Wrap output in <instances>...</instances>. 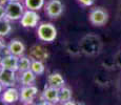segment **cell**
I'll return each instance as SVG.
<instances>
[{"mask_svg":"<svg viewBox=\"0 0 121 105\" xmlns=\"http://www.w3.org/2000/svg\"><path fill=\"white\" fill-rule=\"evenodd\" d=\"M79 46H80V50L83 54L88 56H93L96 55V54H99L102 43L99 37L95 36L93 34H88L87 36L83 37L81 39Z\"/></svg>","mask_w":121,"mask_h":105,"instance_id":"1","label":"cell"},{"mask_svg":"<svg viewBox=\"0 0 121 105\" xmlns=\"http://www.w3.org/2000/svg\"><path fill=\"white\" fill-rule=\"evenodd\" d=\"M38 38L43 42H53L57 38V29L52 23L44 22L41 23L37 29Z\"/></svg>","mask_w":121,"mask_h":105,"instance_id":"2","label":"cell"},{"mask_svg":"<svg viewBox=\"0 0 121 105\" xmlns=\"http://www.w3.org/2000/svg\"><path fill=\"white\" fill-rule=\"evenodd\" d=\"M24 8L20 1H10L5 3V18L10 21H16L21 19Z\"/></svg>","mask_w":121,"mask_h":105,"instance_id":"3","label":"cell"},{"mask_svg":"<svg viewBox=\"0 0 121 105\" xmlns=\"http://www.w3.org/2000/svg\"><path fill=\"white\" fill-rule=\"evenodd\" d=\"M88 19H90V22L93 25H95V26H101V25H104L108 22V14L103 8H96L91 11L90 15H88Z\"/></svg>","mask_w":121,"mask_h":105,"instance_id":"4","label":"cell"},{"mask_svg":"<svg viewBox=\"0 0 121 105\" xmlns=\"http://www.w3.org/2000/svg\"><path fill=\"white\" fill-rule=\"evenodd\" d=\"M45 14L50 18H58L63 13V3L60 0H48L44 8Z\"/></svg>","mask_w":121,"mask_h":105,"instance_id":"5","label":"cell"},{"mask_svg":"<svg viewBox=\"0 0 121 105\" xmlns=\"http://www.w3.org/2000/svg\"><path fill=\"white\" fill-rule=\"evenodd\" d=\"M39 20H40V16L38 15L37 11L33 10H26L23 13L21 19H20V23L23 27H36L38 24Z\"/></svg>","mask_w":121,"mask_h":105,"instance_id":"6","label":"cell"},{"mask_svg":"<svg viewBox=\"0 0 121 105\" xmlns=\"http://www.w3.org/2000/svg\"><path fill=\"white\" fill-rule=\"evenodd\" d=\"M39 90L38 87L34 85H25L22 86L20 89V101L25 104H30L34 101V99L37 97Z\"/></svg>","mask_w":121,"mask_h":105,"instance_id":"7","label":"cell"},{"mask_svg":"<svg viewBox=\"0 0 121 105\" xmlns=\"http://www.w3.org/2000/svg\"><path fill=\"white\" fill-rule=\"evenodd\" d=\"M29 57L32 60H39V61H46L48 58V52L41 44H35L30 48Z\"/></svg>","mask_w":121,"mask_h":105,"instance_id":"8","label":"cell"},{"mask_svg":"<svg viewBox=\"0 0 121 105\" xmlns=\"http://www.w3.org/2000/svg\"><path fill=\"white\" fill-rule=\"evenodd\" d=\"M20 100V92L14 86L6 87L1 94V101L6 104H12Z\"/></svg>","mask_w":121,"mask_h":105,"instance_id":"9","label":"cell"},{"mask_svg":"<svg viewBox=\"0 0 121 105\" xmlns=\"http://www.w3.org/2000/svg\"><path fill=\"white\" fill-rule=\"evenodd\" d=\"M0 83L4 87L15 86L16 84V71L12 69L1 68L0 69Z\"/></svg>","mask_w":121,"mask_h":105,"instance_id":"10","label":"cell"},{"mask_svg":"<svg viewBox=\"0 0 121 105\" xmlns=\"http://www.w3.org/2000/svg\"><path fill=\"white\" fill-rule=\"evenodd\" d=\"M18 61H19V57L12 55V54H6L0 60V66H1V68L18 71Z\"/></svg>","mask_w":121,"mask_h":105,"instance_id":"11","label":"cell"},{"mask_svg":"<svg viewBox=\"0 0 121 105\" xmlns=\"http://www.w3.org/2000/svg\"><path fill=\"white\" fill-rule=\"evenodd\" d=\"M42 98L46 104L58 103L59 102V89L48 85L42 92Z\"/></svg>","mask_w":121,"mask_h":105,"instance_id":"12","label":"cell"},{"mask_svg":"<svg viewBox=\"0 0 121 105\" xmlns=\"http://www.w3.org/2000/svg\"><path fill=\"white\" fill-rule=\"evenodd\" d=\"M46 82H48V86H52V87L58 88V89H60L61 87L65 86V81H64L62 75L59 74V73H52V74H50L48 76Z\"/></svg>","mask_w":121,"mask_h":105,"instance_id":"13","label":"cell"},{"mask_svg":"<svg viewBox=\"0 0 121 105\" xmlns=\"http://www.w3.org/2000/svg\"><path fill=\"white\" fill-rule=\"evenodd\" d=\"M25 50V45L23 44V42L17 39H14L10 42V44L8 45V52L12 54V55H15L17 57H20L21 55H23Z\"/></svg>","mask_w":121,"mask_h":105,"instance_id":"14","label":"cell"},{"mask_svg":"<svg viewBox=\"0 0 121 105\" xmlns=\"http://www.w3.org/2000/svg\"><path fill=\"white\" fill-rule=\"evenodd\" d=\"M21 76H20V83L22 84V86L25 85H33L36 81V77L37 75H35L31 69L29 71H25L23 73H20Z\"/></svg>","mask_w":121,"mask_h":105,"instance_id":"15","label":"cell"},{"mask_svg":"<svg viewBox=\"0 0 121 105\" xmlns=\"http://www.w3.org/2000/svg\"><path fill=\"white\" fill-rule=\"evenodd\" d=\"M45 1L44 0H24V5L27 10L39 11L43 8Z\"/></svg>","mask_w":121,"mask_h":105,"instance_id":"16","label":"cell"},{"mask_svg":"<svg viewBox=\"0 0 121 105\" xmlns=\"http://www.w3.org/2000/svg\"><path fill=\"white\" fill-rule=\"evenodd\" d=\"M31 64H32V59L30 57H19V61H18V71L23 73L25 71L31 69Z\"/></svg>","mask_w":121,"mask_h":105,"instance_id":"17","label":"cell"},{"mask_svg":"<svg viewBox=\"0 0 121 105\" xmlns=\"http://www.w3.org/2000/svg\"><path fill=\"white\" fill-rule=\"evenodd\" d=\"M71 100H72V90H71V88L65 87V86H63V87L60 88L59 89V102L65 104L66 102L71 101Z\"/></svg>","mask_w":121,"mask_h":105,"instance_id":"18","label":"cell"},{"mask_svg":"<svg viewBox=\"0 0 121 105\" xmlns=\"http://www.w3.org/2000/svg\"><path fill=\"white\" fill-rule=\"evenodd\" d=\"M31 71H33L35 75L37 76H40L44 73L45 71V67L42 61H39V60H32V64H31Z\"/></svg>","mask_w":121,"mask_h":105,"instance_id":"19","label":"cell"},{"mask_svg":"<svg viewBox=\"0 0 121 105\" xmlns=\"http://www.w3.org/2000/svg\"><path fill=\"white\" fill-rule=\"evenodd\" d=\"M11 31H12V26L10 20H8L6 18L0 20V37L8 36L11 33Z\"/></svg>","mask_w":121,"mask_h":105,"instance_id":"20","label":"cell"},{"mask_svg":"<svg viewBox=\"0 0 121 105\" xmlns=\"http://www.w3.org/2000/svg\"><path fill=\"white\" fill-rule=\"evenodd\" d=\"M78 2L83 6H91L95 2V0H78Z\"/></svg>","mask_w":121,"mask_h":105,"instance_id":"21","label":"cell"},{"mask_svg":"<svg viewBox=\"0 0 121 105\" xmlns=\"http://www.w3.org/2000/svg\"><path fill=\"white\" fill-rule=\"evenodd\" d=\"M5 18V5L0 3V20Z\"/></svg>","mask_w":121,"mask_h":105,"instance_id":"22","label":"cell"},{"mask_svg":"<svg viewBox=\"0 0 121 105\" xmlns=\"http://www.w3.org/2000/svg\"><path fill=\"white\" fill-rule=\"evenodd\" d=\"M4 48H5V44H4V42L0 39V54L4 50Z\"/></svg>","mask_w":121,"mask_h":105,"instance_id":"23","label":"cell"},{"mask_svg":"<svg viewBox=\"0 0 121 105\" xmlns=\"http://www.w3.org/2000/svg\"><path fill=\"white\" fill-rule=\"evenodd\" d=\"M3 87H4V86L2 85L1 83H0V95H1V94H2V92H3Z\"/></svg>","mask_w":121,"mask_h":105,"instance_id":"24","label":"cell"},{"mask_svg":"<svg viewBox=\"0 0 121 105\" xmlns=\"http://www.w3.org/2000/svg\"><path fill=\"white\" fill-rule=\"evenodd\" d=\"M10 1H21V0H10Z\"/></svg>","mask_w":121,"mask_h":105,"instance_id":"25","label":"cell"},{"mask_svg":"<svg viewBox=\"0 0 121 105\" xmlns=\"http://www.w3.org/2000/svg\"><path fill=\"white\" fill-rule=\"evenodd\" d=\"M0 69H1V66H0Z\"/></svg>","mask_w":121,"mask_h":105,"instance_id":"26","label":"cell"}]
</instances>
